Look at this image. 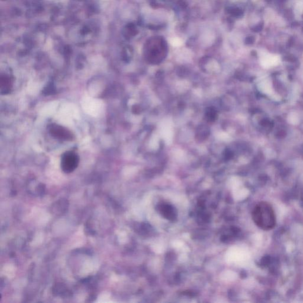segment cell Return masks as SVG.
I'll return each mask as SVG.
<instances>
[{
  "label": "cell",
  "instance_id": "1",
  "mask_svg": "<svg viewBox=\"0 0 303 303\" xmlns=\"http://www.w3.org/2000/svg\"><path fill=\"white\" fill-rule=\"evenodd\" d=\"M252 217L255 224L263 230H271L275 226L274 211L272 207L265 202H261L255 207Z\"/></svg>",
  "mask_w": 303,
  "mask_h": 303
},
{
  "label": "cell",
  "instance_id": "2",
  "mask_svg": "<svg viewBox=\"0 0 303 303\" xmlns=\"http://www.w3.org/2000/svg\"><path fill=\"white\" fill-rule=\"evenodd\" d=\"M78 163V155L72 152H68L62 155L61 168L65 173H71L76 168Z\"/></svg>",
  "mask_w": 303,
  "mask_h": 303
},
{
  "label": "cell",
  "instance_id": "3",
  "mask_svg": "<svg viewBox=\"0 0 303 303\" xmlns=\"http://www.w3.org/2000/svg\"><path fill=\"white\" fill-rule=\"evenodd\" d=\"M50 133L56 139L63 140L72 139V134L66 129L58 125H53L50 128Z\"/></svg>",
  "mask_w": 303,
  "mask_h": 303
},
{
  "label": "cell",
  "instance_id": "4",
  "mask_svg": "<svg viewBox=\"0 0 303 303\" xmlns=\"http://www.w3.org/2000/svg\"><path fill=\"white\" fill-rule=\"evenodd\" d=\"M279 62L278 56L271 54L264 55L261 59V65L266 68H269L278 65Z\"/></svg>",
  "mask_w": 303,
  "mask_h": 303
},
{
  "label": "cell",
  "instance_id": "5",
  "mask_svg": "<svg viewBox=\"0 0 303 303\" xmlns=\"http://www.w3.org/2000/svg\"><path fill=\"white\" fill-rule=\"evenodd\" d=\"M162 213H163V215L165 217H166L168 218H172L174 217V214H173V211L172 209V207H170L169 206H163L162 207Z\"/></svg>",
  "mask_w": 303,
  "mask_h": 303
},
{
  "label": "cell",
  "instance_id": "6",
  "mask_svg": "<svg viewBox=\"0 0 303 303\" xmlns=\"http://www.w3.org/2000/svg\"><path fill=\"white\" fill-rule=\"evenodd\" d=\"M9 83H10V81L8 78H7L6 76H4V78H1V91H2L4 88H5V91H4L5 93L9 91V89H8L10 87Z\"/></svg>",
  "mask_w": 303,
  "mask_h": 303
}]
</instances>
